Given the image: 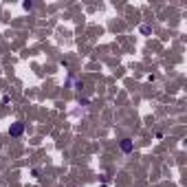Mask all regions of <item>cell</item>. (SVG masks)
<instances>
[{"label":"cell","instance_id":"1","mask_svg":"<svg viewBox=\"0 0 187 187\" xmlns=\"http://www.w3.org/2000/svg\"><path fill=\"white\" fill-rule=\"evenodd\" d=\"M22 132H24V126H22V123H15V126H11V128H9L11 137H20Z\"/></svg>","mask_w":187,"mask_h":187},{"label":"cell","instance_id":"2","mask_svg":"<svg viewBox=\"0 0 187 187\" xmlns=\"http://www.w3.org/2000/svg\"><path fill=\"white\" fill-rule=\"evenodd\" d=\"M121 150L123 152H132V141H130V139H123L121 141Z\"/></svg>","mask_w":187,"mask_h":187}]
</instances>
